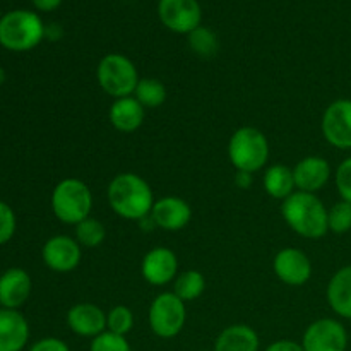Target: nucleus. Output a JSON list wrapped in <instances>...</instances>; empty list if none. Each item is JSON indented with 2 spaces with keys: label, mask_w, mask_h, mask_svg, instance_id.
I'll return each mask as SVG.
<instances>
[{
  "label": "nucleus",
  "mask_w": 351,
  "mask_h": 351,
  "mask_svg": "<svg viewBox=\"0 0 351 351\" xmlns=\"http://www.w3.org/2000/svg\"><path fill=\"white\" fill-rule=\"evenodd\" d=\"M106 197L113 213L129 221H141L149 216L154 206L149 184L136 173H119L113 177Z\"/></svg>",
  "instance_id": "obj_1"
},
{
  "label": "nucleus",
  "mask_w": 351,
  "mask_h": 351,
  "mask_svg": "<svg viewBox=\"0 0 351 351\" xmlns=\"http://www.w3.org/2000/svg\"><path fill=\"white\" fill-rule=\"evenodd\" d=\"M281 215L287 225L304 239L317 240L329 232L328 209L315 194L293 192L281 204Z\"/></svg>",
  "instance_id": "obj_2"
},
{
  "label": "nucleus",
  "mask_w": 351,
  "mask_h": 351,
  "mask_svg": "<svg viewBox=\"0 0 351 351\" xmlns=\"http://www.w3.org/2000/svg\"><path fill=\"white\" fill-rule=\"evenodd\" d=\"M51 211L65 225H79L91 216V189L79 178H64L51 192Z\"/></svg>",
  "instance_id": "obj_3"
},
{
  "label": "nucleus",
  "mask_w": 351,
  "mask_h": 351,
  "mask_svg": "<svg viewBox=\"0 0 351 351\" xmlns=\"http://www.w3.org/2000/svg\"><path fill=\"white\" fill-rule=\"evenodd\" d=\"M228 158L237 171L254 175L269 160V141L256 127H240L228 143Z\"/></svg>",
  "instance_id": "obj_4"
},
{
  "label": "nucleus",
  "mask_w": 351,
  "mask_h": 351,
  "mask_svg": "<svg viewBox=\"0 0 351 351\" xmlns=\"http://www.w3.org/2000/svg\"><path fill=\"white\" fill-rule=\"evenodd\" d=\"M45 38L43 21L31 10H10L0 19V45L7 50L26 51Z\"/></svg>",
  "instance_id": "obj_5"
},
{
  "label": "nucleus",
  "mask_w": 351,
  "mask_h": 351,
  "mask_svg": "<svg viewBox=\"0 0 351 351\" xmlns=\"http://www.w3.org/2000/svg\"><path fill=\"white\" fill-rule=\"evenodd\" d=\"M96 79L99 88L115 99L134 96L141 81L134 62L122 53L105 55L96 69Z\"/></svg>",
  "instance_id": "obj_6"
},
{
  "label": "nucleus",
  "mask_w": 351,
  "mask_h": 351,
  "mask_svg": "<svg viewBox=\"0 0 351 351\" xmlns=\"http://www.w3.org/2000/svg\"><path fill=\"white\" fill-rule=\"evenodd\" d=\"M149 328L158 338L171 339L178 336L187 321L185 302L173 291H163L149 305Z\"/></svg>",
  "instance_id": "obj_7"
},
{
  "label": "nucleus",
  "mask_w": 351,
  "mask_h": 351,
  "mask_svg": "<svg viewBox=\"0 0 351 351\" xmlns=\"http://www.w3.org/2000/svg\"><path fill=\"white\" fill-rule=\"evenodd\" d=\"M302 346L304 351H346L348 332L336 319H317L305 329Z\"/></svg>",
  "instance_id": "obj_8"
},
{
  "label": "nucleus",
  "mask_w": 351,
  "mask_h": 351,
  "mask_svg": "<svg viewBox=\"0 0 351 351\" xmlns=\"http://www.w3.org/2000/svg\"><path fill=\"white\" fill-rule=\"evenodd\" d=\"M158 17L173 33L189 34L201 26L202 9L197 0H160Z\"/></svg>",
  "instance_id": "obj_9"
},
{
  "label": "nucleus",
  "mask_w": 351,
  "mask_h": 351,
  "mask_svg": "<svg viewBox=\"0 0 351 351\" xmlns=\"http://www.w3.org/2000/svg\"><path fill=\"white\" fill-rule=\"evenodd\" d=\"M324 139L338 149H351V99H336L321 120Z\"/></svg>",
  "instance_id": "obj_10"
},
{
  "label": "nucleus",
  "mask_w": 351,
  "mask_h": 351,
  "mask_svg": "<svg viewBox=\"0 0 351 351\" xmlns=\"http://www.w3.org/2000/svg\"><path fill=\"white\" fill-rule=\"evenodd\" d=\"M43 263L55 273H71L81 264L82 250L75 239L67 235H57L47 240L41 250Z\"/></svg>",
  "instance_id": "obj_11"
},
{
  "label": "nucleus",
  "mask_w": 351,
  "mask_h": 351,
  "mask_svg": "<svg viewBox=\"0 0 351 351\" xmlns=\"http://www.w3.org/2000/svg\"><path fill=\"white\" fill-rule=\"evenodd\" d=\"M273 269L278 280L288 287H302L312 276V263L307 254L300 249L287 247L280 250L273 261Z\"/></svg>",
  "instance_id": "obj_12"
},
{
  "label": "nucleus",
  "mask_w": 351,
  "mask_h": 351,
  "mask_svg": "<svg viewBox=\"0 0 351 351\" xmlns=\"http://www.w3.org/2000/svg\"><path fill=\"white\" fill-rule=\"evenodd\" d=\"M177 254L167 247L151 249L141 263V274L153 287H163L178 276Z\"/></svg>",
  "instance_id": "obj_13"
},
{
  "label": "nucleus",
  "mask_w": 351,
  "mask_h": 351,
  "mask_svg": "<svg viewBox=\"0 0 351 351\" xmlns=\"http://www.w3.org/2000/svg\"><path fill=\"white\" fill-rule=\"evenodd\" d=\"M151 218L154 219L158 228L167 230V232H178L189 225L192 218V209L184 199L167 195V197L154 201Z\"/></svg>",
  "instance_id": "obj_14"
},
{
  "label": "nucleus",
  "mask_w": 351,
  "mask_h": 351,
  "mask_svg": "<svg viewBox=\"0 0 351 351\" xmlns=\"http://www.w3.org/2000/svg\"><path fill=\"white\" fill-rule=\"evenodd\" d=\"M293 177L298 191L315 194L328 185L331 167L322 156H307L295 165Z\"/></svg>",
  "instance_id": "obj_15"
},
{
  "label": "nucleus",
  "mask_w": 351,
  "mask_h": 351,
  "mask_svg": "<svg viewBox=\"0 0 351 351\" xmlns=\"http://www.w3.org/2000/svg\"><path fill=\"white\" fill-rule=\"evenodd\" d=\"M67 326L74 335L93 339L106 331V312L95 304H77L67 312Z\"/></svg>",
  "instance_id": "obj_16"
},
{
  "label": "nucleus",
  "mask_w": 351,
  "mask_h": 351,
  "mask_svg": "<svg viewBox=\"0 0 351 351\" xmlns=\"http://www.w3.org/2000/svg\"><path fill=\"white\" fill-rule=\"evenodd\" d=\"M31 287V278L26 271L19 267L7 269L0 276V305L3 308L17 311L29 298Z\"/></svg>",
  "instance_id": "obj_17"
},
{
  "label": "nucleus",
  "mask_w": 351,
  "mask_h": 351,
  "mask_svg": "<svg viewBox=\"0 0 351 351\" xmlns=\"http://www.w3.org/2000/svg\"><path fill=\"white\" fill-rule=\"evenodd\" d=\"M29 339V326L23 314L10 308L0 311V351H23Z\"/></svg>",
  "instance_id": "obj_18"
},
{
  "label": "nucleus",
  "mask_w": 351,
  "mask_h": 351,
  "mask_svg": "<svg viewBox=\"0 0 351 351\" xmlns=\"http://www.w3.org/2000/svg\"><path fill=\"white\" fill-rule=\"evenodd\" d=\"M108 117L112 125L119 132L130 134L136 132L143 125L146 108L134 96H127V98H119L112 103Z\"/></svg>",
  "instance_id": "obj_19"
},
{
  "label": "nucleus",
  "mask_w": 351,
  "mask_h": 351,
  "mask_svg": "<svg viewBox=\"0 0 351 351\" xmlns=\"http://www.w3.org/2000/svg\"><path fill=\"white\" fill-rule=\"evenodd\" d=\"M259 346L256 329L247 324H233L219 332L213 351H259Z\"/></svg>",
  "instance_id": "obj_20"
},
{
  "label": "nucleus",
  "mask_w": 351,
  "mask_h": 351,
  "mask_svg": "<svg viewBox=\"0 0 351 351\" xmlns=\"http://www.w3.org/2000/svg\"><path fill=\"white\" fill-rule=\"evenodd\" d=\"M326 297L335 314L351 321V266L336 271L328 285Z\"/></svg>",
  "instance_id": "obj_21"
},
{
  "label": "nucleus",
  "mask_w": 351,
  "mask_h": 351,
  "mask_svg": "<svg viewBox=\"0 0 351 351\" xmlns=\"http://www.w3.org/2000/svg\"><path fill=\"white\" fill-rule=\"evenodd\" d=\"M263 184L267 195H271L273 199H278V201H285L293 192H297L295 191L297 185H295L293 168L287 167V165L276 163L267 167Z\"/></svg>",
  "instance_id": "obj_22"
},
{
  "label": "nucleus",
  "mask_w": 351,
  "mask_h": 351,
  "mask_svg": "<svg viewBox=\"0 0 351 351\" xmlns=\"http://www.w3.org/2000/svg\"><path fill=\"white\" fill-rule=\"evenodd\" d=\"M206 290V280L199 271L189 269L178 274L173 281V293L185 304L197 300Z\"/></svg>",
  "instance_id": "obj_23"
},
{
  "label": "nucleus",
  "mask_w": 351,
  "mask_h": 351,
  "mask_svg": "<svg viewBox=\"0 0 351 351\" xmlns=\"http://www.w3.org/2000/svg\"><path fill=\"white\" fill-rule=\"evenodd\" d=\"M134 98L144 106V108H158L167 101V88L161 81L154 77L141 79L137 84Z\"/></svg>",
  "instance_id": "obj_24"
},
{
  "label": "nucleus",
  "mask_w": 351,
  "mask_h": 351,
  "mask_svg": "<svg viewBox=\"0 0 351 351\" xmlns=\"http://www.w3.org/2000/svg\"><path fill=\"white\" fill-rule=\"evenodd\" d=\"M189 36V47L194 51L195 55L202 58H211L218 53L219 50V41L218 36L215 34V31L209 29L206 26L195 27L192 33L187 34Z\"/></svg>",
  "instance_id": "obj_25"
},
{
  "label": "nucleus",
  "mask_w": 351,
  "mask_h": 351,
  "mask_svg": "<svg viewBox=\"0 0 351 351\" xmlns=\"http://www.w3.org/2000/svg\"><path fill=\"white\" fill-rule=\"evenodd\" d=\"M106 239V228L99 219L96 218H86L79 225H75V240L79 245L86 247V249H96L101 245Z\"/></svg>",
  "instance_id": "obj_26"
},
{
  "label": "nucleus",
  "mask_w": 351,
  "mask_h": 351,
  "mask_svg": "<svg viewBox=\"0 0 351 351\" xmlns=\"http://www.w3.org/2000/svg\"><path fill=\"white\" fill-rule=\"evenodd\" d=\"M134 328V314L125 305H117L106 314V331L127 336Z\"/></svg>",
  "instance_id": "obj_27"
},
{
  "label": "nucleus",
  "mask_w": 351,
  "mask_h": 351,
  "mask_svg": "<svg viewBox=\"0 0 351 351\" xmlns=\"http://www.w3.org/2000/svg\"><path fill=\"white\" fill-rule=\"evenodd\" d=\"M329 232L336 235H343L351 230V204L346 201H339L328 211Z\"/></svg>",
  "instance_id": "obj_28"
},
{
  "label": "nucleus",
  "mask_w": 351,
  "mask_h": 351,
  "mask_svg": "<svg viewBox=\"0 0 351 351\" xmlns=\"http://www.w3.org/2000/svg\"><path fill=\"white\" fill-rule=\"evenodd\" d=\"M89 351H132V348H130L125 336L105 331L99 336H96V338H93Z\"/></svg>",
  "instance_id": "obj_29"
},
{
  "label": "nucleus",
  "mask_w": 351,
  "mask_h": 351,
  "mask_svg": "<svg viewBox=\"0 0 351 351\" xmlns=\"http://www.w3.org/2000/svg\"><path fill=\"white\" fill-rule=\"evenodd\" d=\"M335 182L336 189H338L339 195H341V201H346L351 204V158H346L336 168Z\"/></svg>",
  "instance_id": "obj_30"
},
{
  "label": "nucleus",
  "mask_w": 351,
  "mask_h": 351,
  "mask_svg": "<svg viewBox=\"0 0 351 351\" xmlns=\"http://www.w3.org/2000/svg\"><path fill=\"white\" fill-rule=\"evenodd\" d=\"M16 232V215H14L12 208L0 201V245L9 242Z\"/></svg>",
  "instance_id": "obj_31"
},
{
  "label": "nucleus",
  "mask_w": 351,
  "mask_h": 351,
  "mask_svg": "<svg viewBox=\"0 0 351 351\" xmlns=\"http://www.w3.org/2000/svg\"><path fill=\"white\" fill-rule=\"evenodd\" d=\"M29 351H71L67 343L58 338H43L34 343Z\"/></svg>",
  "instance_id": "obj_32"
},
{
  "label": "nucleus",
  "mask_w": 351,
  "mask_h": 351,
  "mask_svg": "<svg viewBox=\"0 0 351 351\" xmlns=\"http://www.w3.org/2000/svg\"><path fill=\"white\" fill-rule=\"evenodd\" d=\"M266 351H304V346L293 339H278V341L271 343Z\"/></svg>",
  "instance_id": "obj_33"
},
{
  "label": "nucleus",
  "mask_w": 351,
  "mask_h": 351,
  "mask_svg": "<svg viewBox=\"0 0 351 351\" xmlns=\"http://www.w3.org/2000/svg\"><path fill=\"white\" fill-rule=\"evenodd\" d=\"M62 3V0H33V5L41 12H51Z\"/></svg>",
  "instance_id": "obj_34"
},
{
  "label": "nucleus",
  "mask_w": 351,
  "mask_h": 351,
  "mask_svg": "<svg viewBox=\"0 0 351 351\" xmlns=\"http://www.w3.org/2000/svg\"><path fill=\"white\" fill-rule=\"evenodd\" d=\"M252 182H254L252 173H247V171H237V175H235L237 187L249 189L250 185H252Z\"/></svg>",
  "instance_id": "obj_35"
},
{
  "label": "nucleus",
  "mask_w": 351,
  "mask_h": 351,
  "mask_svg": "<svg viewBox=\"0 0 351 351\" xmlns=\"http://www.w3.org/2000/svg\"><path fill=\"white\" fill-rule=\"evenodd\" d=\"M3 81H5V71L0 67V84H3Z\"/></svg>",
  "instance_id": "obj_36"
}]
</instances>
